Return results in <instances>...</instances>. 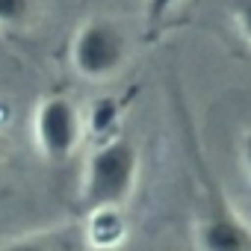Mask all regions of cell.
Listing matches in <instances>:
<instances>
[{
	"instance_id": "1",
	"label": "cell",
	"mask_w": 251,
	"mask_h": 251,
	"mask_svg": "<svg viewBox=\"0 0 251 251\" xmlns=\"http://www.w3.org/2000/svg\"><path fill=\"white\" fill-rule=\"evenodd\" d=\"M177 121L183 130V148L189 154L192 177H195L198 192H201V210L195 219V245L207 248V251H245V248H251V225L233 210L216 172L204 160L198 139H195L192 118L180 100H177Z\"/></svg>"
},
{
	"instance_id": "2",
	"label": "cell",
	"mask_w": 251,
	"mask_h": 251,
	"mask_svg": "<svg viewBox=\"0 0 251 251\" xmlns=\"http://www.w3.org/2000/svg\"><path fill=\"white\" fill-rule=\"evenodd\" d=\"M139 148L130 136L112 133L106 139H98V145L89 151L80 175V201L86 207L100 204H127L136 183H139Z\"/></svg>"
},
{
	"instance_id": "3",
	"label": "cell",
	"mask_w": 251,
	"mask_h": 251,
	"mask_svg": "<svg viewBox=\"0 0 251 251\" xmlns=\"http://www.w3.org/2000/svg\"><path fill=\"white\" fill-rule=\"evenodd\" d=\"M130 59V39L112 18L95 15L86 18L71 42H68V62L71 71L86 83H106L112 80Z\"/></svg>"
},
{
	"instance_id": "4",
	"label": "cell",
	"mask_w": 251,
	"mask_h": 251,
	"mask_svg": "<svg viewBox=\"0 0 251 251\" xmlns=\"http://www.w3.org/2000/svg\"><path fill=\"white\" fill-rule=\"evenodd\" d=\"M30 133L39 157L50 166H62L80 151L83 136L89 133L86 112L77 106V100L68 92H59V89L48 92L33 106Z\"/></svg>"
},
{
	"instance_id": "5",
	"label": "cell",
	"mask_w": 251,
	"mask_h": 251,
	"mask_svg": "<svg viewBox=\"0 0 251 251\" xmlns=\"http://www.w3.org/2000/svg\"><path fill=\"white\" fill-rule=\"evenodd\" d=\"M130 222L121 204H100V207H86L83 219V242L92 248H115L127 239Z\"/></svg>"
},
{
	"instance_id": "6",
	"label": "cell",
	"mask_w": 251,
	"mask_h": 251,
	"mask_svg": "<svg viewBox=\"0 0 251 251\" xmlns=\"http://www.w3.org/2000/svg\"><path fill=\"white\" fill-rule=\"evenodd\" d=\"M39 15V0H0V36L18 39L30 33Z\"/></svg>"
},
{
	"instance_id": "7",
	"label": "cell",
	"mask_w": 251,
	"mask_h": 251,
	"mask_svg": "<svg viewBox=\"0 0 251 251\" xmlns=\"http://www.w3.org/2000/svg\"><path fill=\"white\" fill-rule=\"evenodd\" d=\"M121 115H124V106L115 98H98L86 109V127L98 139H106L112 133H121Z\"/></svg>"
},
{
	"instance_id": "8",
	"label": "cell",
	"mask_w": 251,
	"mask_h": 251,
	"mask_svg": "<svg viewBox=\"0 0 251 251\" xmlns=\"http://www.w3.org/2000/svg\"><path fill=\"white\" fill-rule=\"evenodd\" d=\"M230 21L239 39L251 48V0H230Z\"/></svg>"
},
{
	"instance_id": "9",
	"label": "cell",
	"mask_w": 251,
	"mask_h": 251,
	"mask_svg": "<svg viewBox=\"0 0 251 251\" xmlns=\"http://www.w3.org/2000/svg\"><path fill=\"white\" fill-rule=\"evenodd\" d=\"M183 3V0H145V12H148V24L151 27H157V24H163L177 6Z\"/></svg>"
},
{
	"instance_id": "10",
	"label": "cell",
	"mask_w": 251,
	"mask_h": 251,
	"mask_svg": "<svg viewBox=\"0 0 251 251\" xmlns=\"http://www.w3.org/2000/svg\"><path fill=\"white\" fill-rule=\"evenodd\" d=\"M239 166H242V175H245V180L251 186V127L239 139Z\"/></svg>"
},
{
	"instance_id": "11",
	"label": "cell",
	"mask_w": 251,
	"mask_h": 251,
	"mask_svg": "<svg viewBox=\"0 0 251 251\" xmlns=\"http://www.w3.org/2000/svg\"><path fill=\"white\" fill-rule=\"evenodd\" d=\"M3 166H6V136L0 130V175H3Z\"/></svg>"
}]
</instances>
